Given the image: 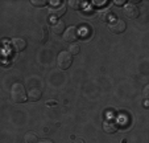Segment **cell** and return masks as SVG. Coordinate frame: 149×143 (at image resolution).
I'll list each match as a JSON object with an SVG mask.
<instances>
[{
	"label": "cell",
	"mask_w": 149,
	"mask_h": 143,
	"mask_svg": "<svg viewBox=\"0 0 149 143\" xmlns=\"http://www.w3.org/2000/svg\"><path fill=\"white\" fill-rule=\"evenodd\" d=\"M11 98H12V101L16 102V104H21V102L25 101V98H26V90H25V87H24L23 84L16 82V84L12 85Z\"/></svg>",
	"instance_id": "cell-1"
},
{
	"label": "cell",
	"mask_w": 149,
	"mask_h": 143,
	"mask_svg": "<svg viewBox=\"0 0 149 143\" xmlns=\"http://www.w3.org/2000/svg\"><path fill=\"white\" fill-rule=\"evenodd\" d=\"M73 64V56H71L69 52H59L58 56H57V65L61 70H66L71 66Z\"/></svg>",
	"instance_id": "cell-2"
},
{
	"label": "cell",
	"mask_w": 149,
	"mask_h": 143,
	"mask_svg": "<svg viewBox=\"0 0 149 143\" xmlns=\"http://www.w3.org/2000/svg\"><path fill=\"white\" fill-rule=\"evenodd\" d=\"M50 8H49V13L54 17H61L65 15L66 6L62 1H50Z\"/></svg>",
	"instance_id": "cell-3"
},
{
	"label": "cell",
	"mask_w": 149,
	"mask_h": 143,
	"mask_svg": "<svg viewBox=\"0 0 149 143\" xmlns=\"http://www.w3.org/2000/svg\"><path fill=\"white\" fill-rule=\"evenodd\" d=\"M108 28H110V31L112 32V33L119 35V33H123V32L125 31L127 25H125V21H123V20L113 19L108 23Z\"/></svg>",
	"instance_id": "cell-4"
},
{
	"label": "cell",
	"mask_w": 149,
	"mask_h": 143,
	"mask_svg": "<svg viewBox=\"0 0 149 143\" xmlns=\"http://www.w3.org/2000/svg\"><path fill=\"white\" fill-rule=\"evenodd\" d=\"M63 39L68 42H74L79 39V33H78V28L77 27H69L68 29H65V35H63Z\"/></svg>",
	"instance_id": "cell-5"
},
{
	"label": "cell",
	"mask_w": 149,
	"mask_h": 143,
	"mask_svg": "<svg viewBox=\"0 0 149 143\" xmlns=\"http://www.w3.org/2000/svg\"><path fill=\"white\" fill-rule=\"evenodd\" d=\"M123 12L128 19H136V17L140 15L139 8L132 3H125V6H124V8H123Z\"/></svg>",
	"instance_id": "cell-6"
},
{
	"label": "cell",
	"mask_w": 149,
	"mask_h": 143,
	"mask_svg": "<svg viewBox=\"0 0 149 143\" xmlns=\"http://www.w3.org/2000/svg\"><path fill=\"white\" fill-rule=\"evenodd\" d=\"M11 48H12V51H15V52H23L26 48V41L24 39H20V37L12 39Z\"/></svg>",
	"instance_id": "cell-7"
},
{
	"label": "cell",
	"mask_w": 149,
	"mask_h": 143,
	"mask_svg": "<svg viewBox=\"0 0 149 143\" xmlns=\"http://www.w3.org/2000/svg\"><path fill=\"white\" fill-rule=\"evenodd\" d=\"M41 95H42V93H41V90H40L38 87H31V89L28 90V93H26L28 99L29 101H32V102L40 101V99H41Z\"/></svg>",
	"instance_id": "cell-8"
},
{
	"label": "cell",
	"mask_w": 149,
	"mask_h": 143,
	"mask_svg": "<svg viewBox=\"0 0 149 143\" xmlns=\"http://www.w3.org/2000/svg\"><path fill=\"white\" fill-rule=\"evenodd\" d=\"M119 125L116 121H113V119H106V121L103 122V129L106 132H108V134H112V132H115L116 130H118Z\"/></svg>",
	"instance_id": "cell-9"
},
{
	"label": "cell",
	"mask_w": 149,
	"mask_h": 143,
	"mask_svg": "<svg viewBox=\"0 0 149 143\" xmlns=\"http://www.w3.org/2000/svg\"><path fill=\"white\" fill-rule=\"evenodd\" d=\"M65 21L63 20H56L52 25V31L54 32L56 35H62L65 32Z\"/></svg>",
	"instance_id": "cell-10"
},
{
	"label": "cell",
	"mask_w": 149,
	"mask_h": 143,
	"mask_svg": "<svg viewBox=\"0 0 149 143\" xmlns=\"http://www.w3.org/2000/svg\"><path fill=\"white\" fill-rule=\"evenodd\" d=\"M99 17H100L102 21H106V23H110L111 20H113V15L111 12L110 8H104L99 12Z\"/></svg>",
	"instance_id": "cell-11"
},
{
	"label": "cell",
	"mask_w": 149,
	"mask_h": 143,
	"mask_svg": "<svg viewBox=\"0 0 149 143\" xmlns=\"http://www.w3.org/2000/svg\"><path fill=\"white\" fill-rule=\"evenodd\" d=\"M24 140H25V143H38V137L33 131H28L24 137Z\"/></svg>",
	"instance_id": "cell-12"
},
{
	"label": "cell",
	"mask_w": 149,
	"mask_h": 143,
	"mask_svg": "<svg viewBox=\"0 0 149 143\" xmlns=\"http://www.w3.org/2000/svg\"><path fill=\"white\" fill-rule=\"evenodd\" d=\"M79 51H81V48H79V45L78 44H71L70 46H69V53L71 54V56H74V54H78L79 53Z\"/></svg>",
	"instance_id": "cell-13"
},
{
	"label": "cell",
	"mask_w": 149,
	"mask_h": 143,
	"mask_svg": "<svg viewBox=\"0 0 149 143\" xmlns=\"http://www.w3.org/2000/svg\"><path fill=\"white\" fill-rule=\"evenodd\" d=\"M31 4L34 7H44L46 4V0H32Z\"/></svg>",
	"instance_id": "cell-14"
},
{
	"label": "cell",
	"mask_w": 149,
	"mask_h": 143,
	"mask_svg": "<svg viewBox=\"0 0 149 143\" xmlns=\"http://www.w3.org/2000/svg\"><path fill=\"white\" fill-rule=\"evenodd\" d=\"M7 58V54H6V52H4V49L3 48H0V65L4 62V60Z\"/></svg>",
	"instance_id": "cell-15"
},
{
	"label": "cell",
	"mask_w": 149,
	"mask_h": 143,
	"mask_svg": "<svg viewBox=\"0 0 149 143\" xmlns=\"http://www.w3.org/2000/svg\"><path fill=\"white\" fill-rule=\"evenodd\" d=\"M69 4H70L71 7H73V8H79V4H82L81 1H74V0H70V1H69Z\"/></svg>",
	"instance_id": "cell-16"
},
{
	"label": "cell",
	"mask_w": 149,
	"mask_h": 143,
	"mask_svg": "<svg viewBox=\"0 0 149 143\" xmlns=\"http://www.w3.org/2000/svg\"><path fill=\"white\" fill-rule=\"evenodd\" d=\"M42 39H41V42H45L48 40V32H46V28H42Z\"/></svg>",
	"instance_id": "cell-17"
},
{
	"label": "cell",
	"mask_w": 149,
	"mask_h": 143,
	"mask_svg": "<svg viewBox=\"0 0 149 143\" xmlns=\"http://www.w3.org/2000/svg\"><path fill=\"white\" fill-rule=\"evenodd\" d=\"M148 93H149V85H146V86L144 87V90H143V97H144V99H148Z\"/></svg>",
	"instance_id": "cell-18"
},
{
	"label": "cell",
	"mask_w": 149,
	"mask_h": 143,
	"mask_svg": "<svg viewBox=\"0 0 149 143\" xmlns=\"http://www.w3.org/2000/svg\"><path fill=\"white\" fill-rule=\"evenodd\" d=\"M38 143H54V142L50 139H42V140H38Z\"/></svg>",
	"instance_id": "cell-19"
},
{
	"label": "cell",
	"mask_w": 149,
	"mask_h": 143,
	"mask_svg": "<svg viewBox=\"0 0 149 143\" xmlns=\"http://www.w3.org/2000/svg\"><path fill=\"white\" fill-rule=\"evenodd\" d=\"M74 143H84V140H83V139H81V138H75Z\"/></svg>",
	"instance_id": "cell-20"
},
{
	"label": "cell",
	"mask_w": 149,
	"mask_h": 143,
	"mask_svg": "<svg viewBox=\"0 0 149 143\" xmlns=\"http://www.w3.org/2000/svg\"><path fill=\"white\" fill-rule=\"evenodd\" d=\"M113 3L115 4H125V1H124V0H115Z\"/></svg>",
	"instance_id": "cell-21"
}]
</instances>
